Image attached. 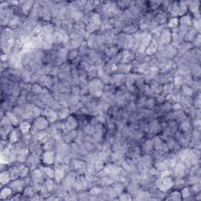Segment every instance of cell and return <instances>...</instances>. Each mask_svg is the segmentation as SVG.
Returning <instances> with one entry per match:
<instances>
[{"label": "cell", "mask_w": 201, "mask_h": 201, "mask_svg": "<svg viewBox=\"0 0 201 201\" xmlns=\"http://www.w3.org/2000/svg\"><path fill=\"white\" fill-rule=\"evenodd\" d=\"M18 170H19V174H20V177H25L27 174H28V172H29V168L25 166H23V165H20L18 167Z\"/></svg>", "instance_id": "obj_8"}, {"label": "cell", "mask_w": 201, "mask_h": 201, "mask_svg": "<svg viewBox=\"0 0 201 201\" xmlns=\"http://www.w3.org/2000/svg\"><path fill=\"white\" fill-rule=\"evenodd\" d=\"M178 24H179V21L177 20V18H173L169 22V26H170V27H175V26L178 25Z\"/></svg>", "instance_id": "obj_12"}, {"label": "cell", "mask_w": 201, "mask_h": 201, "mask_svg": "<svg viewBox=\"0 0 201 201\" xmlns=\"http://www.w3.org/2000/svg\"><path fill=\"white\" fill-rule=\"evenodd\" d=\"M173 182L170 179H167V178H164V179H161L159 180L158 187L159 188V189L166 191L169 188L172 186Z\"/></svg>", "instance_id": "obj_2"}, {"label": "cell", "mask_w": 201, "mask_h": 201, "mask_svg": "<svg viewBox=\"0 0 201 201\" xmlns=\"http://www.w3.org/2000/svg\"><path fill=\"white\" fill-rule=\"evenodd\" d=\"M181 194L182 198H186L189 196V190L188 188H184V189L181 191Z\"/></svg>", "instance_id": "obj_11"}, {"label": "cell", "mask_w": 201, "mask_h": 201, "mask_svg": "<svg viewBox=\"0 0 201 201\" xmlns=\"http://www.w3.org/2000/svg\"><path fill=\"white\" fill-rule=\"evenodd\" d=\"M48 125L49 121L44 116H39L33 122L34 127L38 130H44L46 128L48 127Z\"/></svg>", "instance_id": "obj_1"}, {"label": "cell", "mask_w": 201, "mask_h": 201, "mask_svg": "<svg viewBox=\"0 0 201 201\" xmlns=\"http://www.w3.org/2000/svg\"><path fill=\"white\" fill-rule=\"evenodd\" d=\"M11 193L12 190L10 189V188L5 187V188L2 189L1 192H0V197H1V199H3V200H5V199L8 198L9 196H10V194H11Z\"/></svg>", "instance_id": "obj_6"}, {"label": "cell", "mask_w": 201, "mask_h": 201, "mask_svg": "<svg viewBox=\"0 0 201 201\" xmlns=\"http://www.w3.org/2000/svg\"><path fill=\"white\" fill-rule=\"evenodd\" d=\"M65 125H66V127L68 128V130H74L77 127L76 119L74 116H69L66 120Z\"/></svg>", "instance_id": "obj_4"}, {"label": "cell", "mask_w": 201, "mask_h": 201, "mask_svg": "<svg viewBox=\"0 0 201 201\" xmlns=\"http://www.w3.org/2000/svg\"><path fill=\"white\" fill-rule=\"evenodd\" d=\"M169 199L173 200H180L182 199V197L181 193H179V191H174L173 193H170V197H169Z\"/></svg>", "instance_id": "obj_9"}, {"label": "cell", "mask_w": 201, "mask_h": 201, "mask_svg": "<svg viewBox=\"0 0 201 201\" xmlns=\"http://www.w3.org/2000/svg\"><path fill=\"white\" fill-rule=\"evenodd\" d=\"M30 127L31 126L28 122H22L19 125V129L22 133H27L30 130Z\"/></svg>", "instance_id": "obj_7"}, {"label": "cell", "mask_w": 201, "mask_h": 201, "mask_svg": "<svg viewBox=\"0 0 201 201\" xmlns=\"http://www.w3.org/2000/svg\"><path fill=\"white\" fill-rule=\"evenodd\" d=\"M11 180L10 172L9 171H3L0 174V181L3 185H6L9 183V181Z\"/></svg>", "instance_id": "obj_5"}, {"label": "cell", "mask_w": 201, "mask_h": 201, "mask_svg": "<svg viewBox=\"0 0 201 201\" xmlns=\"http://www.w3.org/2000/svg\"><path fill=\"white\" fill-rule=\"evenodd\" d=\"M54 160V154L50 151H46L43 156V162L46 165H50Z\"/></svg>", "instance_id": "obj_3"}, {"label": "cell", "mask_w": 201, "mask_h": 201, "mask_svg": "<svg viewBox=\"0 0 201 201\" xmlns=\"http://www.w3.org/2000/svg\"><path fill=\"white\" fill-rule=\"evenodd\" d=\"M18 139V135H17V132L16 130H12L10 134V140L11 142H17Z\"/></svg>", "instance_id": "obj_10"}]
</instances>
